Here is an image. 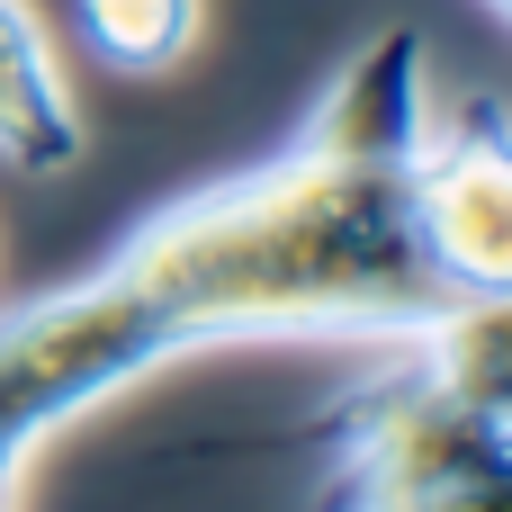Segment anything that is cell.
Listing matches in <instances>:
<instances>
[{
	"label": "cell",
	"mask_w": 512,
	"mask_h": 512,
	"mask_svg": "<svg viewBox=\"0 0 512 512\" xmlns=\"http://www.w3.org/2000/svg\"><path fill=\"white\" fill-rule=\"evenodd\" d=\"M405 171L414 162H378V153L297 135L279 162L162 207L108 270L162 315L171 351L270 342V333L405 342L468 306L423 261Z\"/></svg>",
	"instance_id": "obj_1"
},
{
	"label": "cell",
	"mask_w": 512,
	"mask_h": 512,
	"mask_svg": "<svg viewBox=\"0 0 512 512\" xmlns=\"http://www.w3.org/2000/svg\"><path fill=\"white\" fill-rule=\"evenodd\" d=\"M315 512H512V297H477L324 414Z\"/></svg>",
	"instance_id": "obj_2"
},
{
	"label": "cell",
	"mask_w": 512,
	"mask_h": 512,
	"mask_svg": "<svg viewBox=\"0 0 512 512\" xmlns=\"http://www.w3.org/2000/svg\"><path fill=\"white\" fill-rule=\"evenodd\" d=\"M162 360H180L162 315L117 270H90L81 288H54L0 324V432L18 450H36L45 432H63L72 414H90L99 396H117L135 378H153Z\"/></svg>",
	"instance_id": "obj_3"
},
{
	"label": "cell",
	"mask_w": 512,
	"mask_h": 512,
	"mask_svg": "<svg viewBox=\"0 0 512 512\" xmlns=\"http://www.w3.org/2000/svg\"><path fill=\"white\" fill-rule=\"evenodd\" d=\"M423 261L450 279V297H512V144L495 99L432 108V135L405 171Z\"/></svg>",
	"instance_id": "obj_4"
},
{
	"label": "cell",
	"mask_w": 512,
	"mask_h": 512,
	"mask_svg": "<svg viewBox=\"0 0 512 512\" xmlns=\"http://www.w3.org/2000/svg\"><path fill=\"white\" fill-rule=\"evenodd\" d=\"M432 72H423V36L414 27H387V36H369L351 63H342V81L315 99V117H306V135L315 144H342V153H378V162H414V144L432 135Z\"/></svg>",
	"instance_id": "obj_5"
},
{
	"label": "cell",
	"mask_w": 512,
	"mask_h": 512,
	"mask_svg": "<svg viewBox=\"0 0 512 512\" xmlns=\"http://www.w3.org/2000/svg\"><path fill=\"white\" fill-rule=\"evenodd\" d=\"M0 162H18V171L81 162V108H72L63 54L27 0H0Z\"/></svg>",
	"instance_id": "obj_6"
},
{
	"label": "cell",
	"mask_w": 512,
	"mask_h": 512,
	"mask_svg": "<svg viewBox=\"0 0 512 512\" xmlns=\"http://www.w3.org/2000/svg\"><path fill=\"white\" fill-rule=\"evenodd\" d=\"M81 36L117 72H171L198 45V0H81Z\"/></svg>",
	"instance_id": "obj_7"
},
{
	"label": "cell",
	"mask_w": 512,
	"mask_h": 512,
	"mask_svg": "<svg viewBox=\"0 0 512 512\" xmlns=\"http://www.w3.org/2000/svg\"><path fill=\"white\" fill-rule=\"evenodd\" d=\"M18 459H27V450H18V441L0 432V512H9V477H18Z\"/></svg>",
	"instance_id": "obj_8"
},
{
	"label": "cell",
	"mask_w": 512,
	"mask_h": 512,
	"mask_svg": "<svg viewBox=\"0 0 512 512\" xmlns=\"http://www.w3.org/2000/svg\"><path fill=\"white\" fill-rule=\"evenodd\" d=\"M486 9H504V0H486Z\"/></svg>",
	"instance_id": "obj_9"
}]
</instances>
